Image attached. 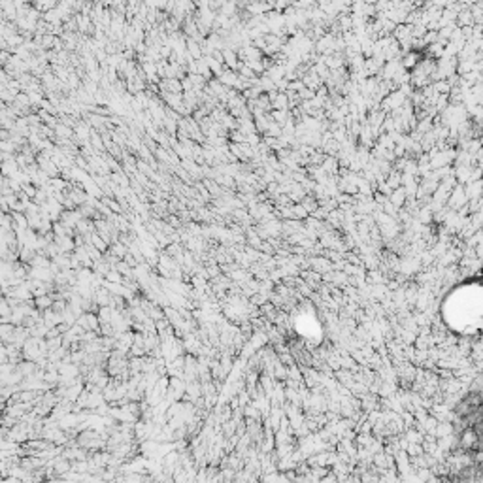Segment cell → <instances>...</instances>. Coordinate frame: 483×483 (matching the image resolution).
I'll list each match as a JSON object with an SVG mask.
<instances>
[{
  "label": "cell",
  "mask_w": 483,
  "mask_h": 483,
  "mask_svg": "<svg viewBox=\"0 0 483 483\" xmlns=\"http://www.w3.org/2000/svg\"><path fill=\"white\" fill-rule=\"evenodd\" d=\"M27 2H29V4H36V2H38V0H27Z\"/></svg>",
  "instance_id": "cell-5"
},
{
  "label": "cell",
  "mask_w": 483,
  "mask_h": 483,
  "mask_svg": "<svg viewBox=\"0 0 483 483\" xmlns=\"http://www.w3.org/2000/svg\"><path fill=\"white\" fill-rule=\"evenodd\" d=\"M57 4H59L57 0H38L34 6L38 8V10H40V12H42V14H46L48 10H53V8L57 6Z\"/></svg>",
  "instance_id": "cell-3"
},
{
  "label": "cell",
  "mask_w": 483,
  "mask_h": 483,
  "mask_svg": "<svg viewBox=\"0 0 483 483\" xmlns=\"http://www.w3.org/2000/svg\"><path fill=\"white\" fill-rule=\"evenodd\" d=\"M187 51L193 59H202L204 57V51H202V44L194 38H187Z\"/></svg>",
  "instance_id": "cell-2"
},
{
  "label": "cell",
  "mask_w": 483,
  "mask_h": 483,
  "mask_svg": "<svg viewBox=\"0 0 483 483\" xmlns=\"http://www.w3.org/2000/svg\"><path fill=\"white\" fill-rule=\"evenodd\" d=\"M78 323L87 330H100V317H97L93 311H83L80 317H78Z\"/></svg>",
  "instance_id": "cell-1"
},
{
  "label": "cell",
  "mask_w": 483,
  "mask_h": 483,
  "mask_svg": "<svg viewBox=\"0 0 483 483\" xmlns=\"http://www.w3.org/2000/svg\"><path fill=\"white\" fill-rule=\"evenodd\" d=\"M95 2H100V4H104V6H108V8H110V6L113 4V0H95Z\"/></svg>",
  "instance_id": "cell-4"
},
{
  "label": "cell",
  "mask_w": 483,
  "mask_h": 483,
  "mask_svg": "<svg viewBox=\"0 0 483 483\" xmlns=\"http://www.w3.org/2000/svg\"><path fill=\"white\" fill-rule=\"evenodd\" d=\"M57 2H59V0H57Z\"/></svg>",
  "instance_id": "cell-6"
}]
</instances>
